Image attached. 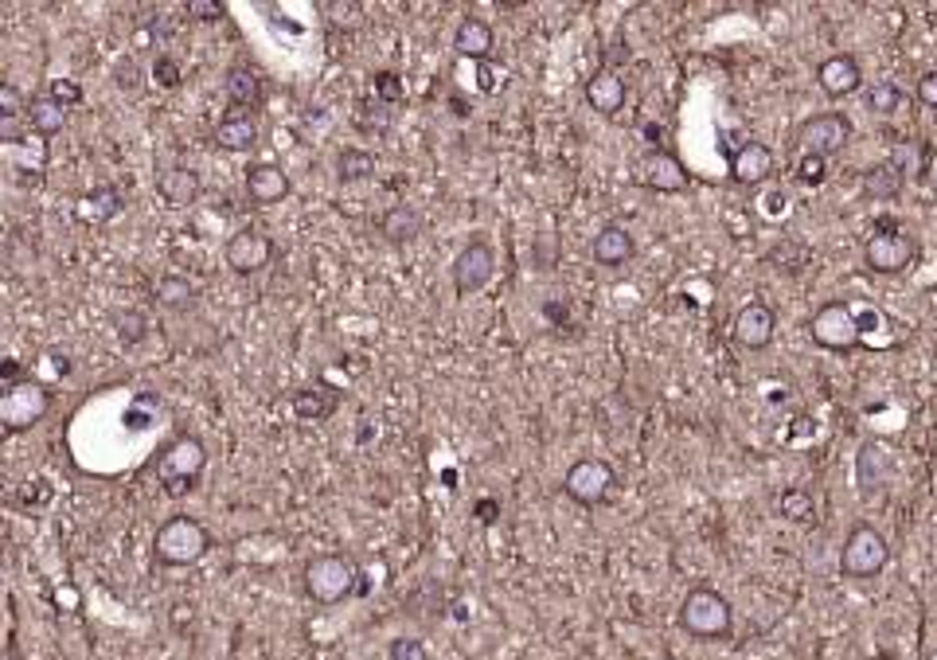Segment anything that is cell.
Masks as SVG:
<instances>
[{
    "label": "cell",
    "mask_w": 937,
    "mask_h": 660,
    "mask_svg": "<svg viewBox=\"0 0 937 660\" xmlns=\"http://www.w3.org/2000/svg\"><path fill=\"white\" fill-rule=\"evenodd\" d=\"M902 184H906V176H902L891 161H879V165H871L863 172V196H867V200H879V204L898 200Z\"/></svg>",
    "instance_id": "cell-29"
},
{
    "label": "cell",
    "mask_w": 937,
    "mask_h": 660,
    "mask_svg": "<svg viewBox=\"0 0 937 660\" xmlns=\"http://www.w3.org/2000/svg\"><path fill=\"white\" fill-rule=\"evenodd\" d=\"M223 94H227V102H231L235 110L258 114V106L266 102V83H262V75H258L254 67L235 63V67H227V75H223Z\"/></svg>",
    "instance_id": "cell-18"
},
{
    "label": "cell",
    "mask_w": 937,
    "mask_h": 660,
    "mask_svg": "<svg viewBox=\"0 0 937 660\" xmlns=\"http://www.w3.org/2000/svg\"><path fill=\"white\" fill-rule=\"evenodd\" d=\"M122 211H125V196H122V188H114V184H98L94 192H82L79 200H75V219H79L82 227H106V223H114Z\"/></svg>",
    "instance_id": "cell-16"
},
{
    "label": "cell",
    "mask_w": 937,
    "mask_h": 660,
    "mask_svg": "<svg viewBox=\"0 0 937 660\" xmlns=\"http://www.w3.org/2000/svg\"><path fill=\"white\" fill-rule=\"evenodd\" d=\"M734 340L742 344V348H750V352H762V348H770L777 336V313L766 305V301H750V305H742L738 313H734Z\"/></svg>",
    "instance_id": "cell-13"
},
{
    "label": "cell",
    "mask_w": 937,
    "mask_h": 660,
    "mask_svg": "<svg viewBox=\"0 0 937 660\" xmlns=\"http://www.w3.org/2000/svg\"><path fill=\"white\" fill-rule=\"evenodd\" d=\"M223 258H227V266H231L235 274H258V270H266V266L274 262V243H270V235H262L258 227H243V231H235V235L227 239Z\"/></svg>",
    "instance_id": "cell-12"
},
{
    "label": "cell",
    "mask_w": 937,
    "mask_h": 660,
    "mask_svg": "<svg viewBox=\"0 0 937 660\" xmlns=\"http://www.w3.org/2000/svg\"><path fill=\"white\" fill-rule=\"evenodd\" d=\"M793 172H797V180H801L805 188H820V184L828 180V161H824V157H809V153H801Z\"/></svg>",
    "instance_id": "cell-34"
},
{
    "label": "cell",
    "mask_w": 937,
    "mask_h": 660,
    "mask_svg": "<svg viewBox=\"0 0 937 660\" xmlns=\"http://www.w3.org/2000/svg\"><path fill=\"white\" fill-rule=\"evenodd\" d=\"M793 141H797V149L801 153H809V157H836L848 141H852V122L844 118V114H836V110H828V114H813V118H805V122L797 125V133H793Z\"/></svg>",
    "instance_id": "cell-9"
},
{
    "label": "cell",
    "mask_w": 937,
    "mask_h": 660,
    "mask_svg": "<svg viewBox=\"0 0 937 660\" xmlns=\"http://www.w3.org/2000/svg\"><path fill=\"white\" fill-rule=\"evenodd\" d=\"M207 551H211V532L196 516H168L153 536V555L161 567H192Z\"/></svg>",
    "instance_id": "cell-1"
},
{
    "label": "cell",
    "mask_w": 937,
    "mask_h": 660,
    "mask_svg": "<svg viewBox=\"0 0 937 660\" xmlns=\"http://www.w3.org/2000/svg\"><path fill=\"white\" fill-rule=\"evenodd\" d=\"M633 250H637L633 231L621 227V223H606V227L594 235V243H590V254H594L598 266H625V262L633 258Z\"/></svg>",
    "instance_id": "cell-23"
},
{
    "label": "cell",
    "mask_w": 937,
    "mask_h": 660,
    "mask_svg": "<svg viewBox=\"0 0 937 660\" xmlns=\"http://www.w3.org/2000/svg\"><path fill=\"white\" fill-rule=\"evenodd\" d=\"M898 106H902V90L895 83H875L867 86V110L875 118H891Z\"/></svg>",
    "instance_id": "cell-33"
},
{
    "label": "cell",
    "mask_w": 937,
    "mask_h": 660,
    "mask_svg": "<svg viewBox=\"0 0 937 660\" xmlns=\"http://www.w3.org/2000/svg\"><path fill=\"white\" fill-rule=\"evenodd\" d=\"M918 102H922L926 110H937V71H926V75L918 79Z\"/></svg>",
    "instance_id": "cell-41"
},
{
    "label": "cell",
    "mask_w": 937,
    "mask_h": 660,
    "mask_svg": "<svg viewBox=\"0 0 937 660\" xmlns=\"http://www.w3.org/2000/svg\"><path fill=\"white\" fill-rule=\"evenodd\" d=\"M914 258H918L914 235H906L895 223H879V227L871 231V239L863 243V262H867L875 274H902Z\"/></svg>",
    "instance_id": "cell-8"
},
{
    "label": "cell",
    "mask_w": 937,
    "mask_h": 660,
    "mask_svg": "<svg viewBox=\"0 0 937 660\" xmlns=\"http://www.w3.org/2000/svg\"><path fill=\"white\" fill-rule=\"evenodd\" d=\"M625 98H629V86H625V79H621L617 71H610V67H602V71H594V75L586 79V102H590V110L602 114V118H617V114L625 110Z\"/></svg>",
    "instance_id": "cell-17"
},
{
    "label": "cell",
    "mask_w": 937,
    "mask_h": 660,
    "mask_svg": "<svg viewBox=\"0 0 937 660\" xmlns=\"http://www.w3.org/2000/svg\"><path fill=\"white\" fill-rule=\"evenodd\" d=\"M473 512H477L481 524H496V520H500V504H496V500H477Z\"/></svg>",
    "instance_id": "cell-43"
},
{
    "label": "cell",
    "mask_w": 937,
    "mask_h": 660,
    "mask_svg": "<svg viewBox=\"0 0 937 660\" xmlns=\"http://www.w3.org/2000/svg\"><path fill=\"white\" fill-rule=\"evenodd\" d=\"M387 660H430V649L418 637H395L387 649Z\"/></svg>",
    "instance_id": "cell-37"
},
{
    "label": "cell",
    "mask_w": 937,
    "mask_h": 660,
    "mask_svg": "<svg viewBox=\"0 0 937 660\" xmlns=\"http://www.w3.org/2000/svg\"><path fill=\"white\" fill-rule=\"evenodd\" d=\"M371 90H375V98H383V102H403V79L395 75V71H375L371 75Z\"/></svg>",
    "instance_id": "cell-36"
},
{
    "label": "cell",
    "mask_w": 937,
    "mask_h": 660,
    "mask_svg": "<svg viewBox=\"0 0 937 660\" xmlns=\"http://www.w3.org/2000/svg\"><path fill=\"white\" fill-rule=\"evenodd\" d=\"M379 231H383V239L391 243V247H407V243H414L418 235H422V211L418 207H391L383 219H379Z\"/></svg>",
    "instance_id": "cell-28"
},
{
    "label": "cell",
    "mask_w": 937,
    "mask_h": 660,
    "mask_svg": "<svg viewBox=\"0 0 937 660\" xmlns=\"http://www.w3.org/2000/svg\"><path fill=\"white\" fill-rule=\"evenodd\" d=\"M809 332H813V344H820L824 352H856L859 344H863L859 313L848 301L820 305L813 313V321H809Z\"/></svg>",
    "instance_id": "cell-6"
},
{
    "label": "cell",
    "mask_w": 937,
    "mask_h": 660,
    "mask_svg": "<svg viewBox=\"0 0 937 660\" xmlns=\"http://www.w3.org/2000/svg\"><path fill=\"white\" fill-rule=\"evenodd\" d=\"M153 79H157V86H164V90H176L180 86V63L172 59V55H157V63H153Z\"/></svg>",
    "instance_id": "cell-40"
},
{
    "label": "cell",
    "mask_w": 937,
    "mask_h": 660,
    "mask_svg": "<svg viewBox=\"0 0 937 660\" xmlns=\"http://www.w3.org/2000/svg\"><path fill=\"white\" fill-rule=\"evenodd\" d=\"M336 403H340V395L325 383H309V387H297L289 395V407L301 422H325L328 414L336 411Z\"/></svg>",
    "instance_id": "cell-26"
},
{
    "label": "cell",
    "mask_w": 937,
    "mask_h": 660,
    "mask_svg": "<svg viewBox=\"0 0 937 660\" xmlns=\"http://www.w3.org/2000/svg\"><path fill=\"white\" fill-rule=\"evenodd\" d=\"M157 188H161V196L172 207H192L200 196H204V180H200V172H196V168H188V165L164 168L161 180H157Z\"/></svg>",
    "instance_id": "cell-24"
},
{
    "label": "cell",
    "mask_w": 937,
    "mask_h": 660,
    "mask_svg": "<svg viewBox=\"0 0 937 660\" xmlns=\"http://www.w3.org/2000/svg\"><path fill=\"white\" fill-rule=\"evenodd\" d=\"M24 122H28V133L36 137H59L67 129V106H59L51 94H40V98H28L24 102Z\"/></svg>",
    "instance_id": "cell-25"
},
{
    "label": "cell",
    "mask_w": 937,
    "mask_h": 660,
    "mask_svg": "<svg viewBox=\"0 0 937 660\" xmlns=\"http://www.w3.org/2000/svg\"><path fill=\"white\" fill-rule=\"evenodd\" d=\"M492 47H496V32H492L489 20H481V16H461V24H457V32H453V51L465 55V59L485 63L492 55Z\"/></svg>",
    "instance_id": "cell-21"
},
{
    "label": "cell",
    "mask_w": 937,
    "mask_h": 660,
    "mask_svg": "<svg viewBox=\"0 0 937 660\" xmlns=\"http://www.w3.org/2000/svg\"><path fill=\"white\" fill-rule=\"evenodd\" d=\"M680 629L692 633L699 641H723L734 629L731 602L715 590V586H695L688 598L680 602Z\"/></svg>",
    "instance_id": "cell-3"
},
{
    "label": "cell",
    "mask_w": 937,
    "mask_h": 660,
    "mask_svg": "<svg viewBox=\"0 0 937 660\" xmlns=\"http://www.w3.org/2000/svg\"><path fill=\"white\" fill-rule=\"evenodd\" d=\"M816 83L828 98H848L863 86V71L852 55H828L820 67H816Z\"/></svg>",
    "instance_id": "cell-20"
},
{
    "label": "cell",
    "mask_w": 937,
    "mask_h": 660,
    "mask_svg": "<svg viewBox=\"0 0 937 660\" xmlns=\"http://www.w3.org/2000/svg\"><path fill=\"white\" fill-rule=\"evenodd\" d=\"M453 289L461 293V297H469V293H481V289L492 282V274H496V250L485 243V239H473V243H465V247L457 250V258H453Z\"/></svg>",
    "instance_id": "cell-11"
},
{
    "label": "cell",
    "mask_w": 937,
    "mask_h": 660,
    "mask_svg": "<svg viewBox=\"0 0 937 660\" xmlns=\"http://www.w3.org/2000/svg\"><path fill=\"white\" fill-rule=\"evenodd\" d=\"M918 149H926V145H898L895 153H891V165L910 180V176H918L922 172V161H918Z\"/></svg>",
    "instance_id": "cell-38"
},
{
    "label": "cell",
    "mask_w": 937,
    "mask_h": 660,
    "mask_svg": "<svg viewBox=\"0 0 937 660\" xmlns=\"http://www.w3.org/2000/svg\"><path fill=\"white\" fill-rule=\"evenodd\" d=\"M0 379H4V387L20 383V360H16V356H4V364H0Z\"/></svg>",
    "instance_id": "cell-44"
},
{
    "label": "cell",
    "mask_w": 937,
    "mask_h": 660,
    "mask_svg": "<svg viewBox=\"0 0 937 660\" xmlns=\"http://www.w3.org/2000/svg\"><path fill=\"white\" fill-rule=\"evenodd\" d=\"M215 145H219L223 153H250V149L258 145V122H254V114H246V110L223 114V122L215 125Z\"/></svg>",
    "instance_id": "cell-22"
},
{
    "label": "cell",
    "mask_w": 937,
    "mask_h": 660,
    "mask_svg": "<svg viewBox=\"0 0 937 660\" xmlns=\"http://www.w3.org/2000/svg\"><path fill=\"white\" fill-rule=\"evenodd\" d=\"M118 336H122V344H141L149 336V317L137 309H125L118 317Z\"/></svg>",
    "instance_id": "cell-35"
},
{
    "label": "cell",
    "mask_w": 937,
    "mask_h": 660,
    "mask_svg": "<svg viewBox=\"0 0 937 660\" xmlns=\"http://www.w3.org/2000/svg\"><path fill=\"white\" fill-rule=\"evenodd\" d=\"M891 563V543L879 528L871 524H856L844 547H840V575L848 578H875L883 575V567Z\"/></svg>",
    "instance_id": "cell-5"
},
{
    "label": "cell",
    "mask_w": 937,
    "mask_h": 660,
    "mask_svg": "<svg viewBox=\"0 0 937 660\" xmlns=\"http://www.w3.org/2000/svg\"><path fill=\"white\" fill-rule=\"evenodd\" d=\"M8 660H20V657H16V653H8Z\"/></svg>",
    "instance_id": "cell-45"
},
{
    "label": "cell",
    "mask_w": 937,
    "mask_h": 660,
    "mask_svg": "<svg viewBox=\"0 0 937 660\" xmlns=\"http://www.w3.org/2000/svg\"><path fill=\"white\" fill-rule=\"evenodd\" d=\"M207 469V450L196 434H180L157 457V481L168 496H188Z\"/></svg>",
    "instance_id": "cell-2"
},
{
    "label": "cell",
    "mask_w": 937,
    "mask_h": 660,
    "mask_svg": "<svg viewBox=\"0 0 937 660\" xmlns=\"http://www.w3.org/2000/svg\"><path fill=\"white\" fill-rule=\"evenodd\" d=\"M613 465L610 461H602V457H582V461H574L571 469H567V477H563V493L571 496L574 504H586V508H594V504H606L613 493Z\"/></svg>",
    "instance_id": "cell-10"
},
{
    "label": "cell",
    "mask_w": 937,
    "mask_h": 660,
    "mask_svg": "<svg viewBox=\"0 0 937 660\" xmlns=\"http://www.w3.org/2000/svg\"><path fill=\"white\" fill-rule=\"evenodd\" d=\"M856 477H859V489H863V493H879V489L891 481V461H887V450H883L879 442L859 446Z\"/></svg>",
    "instance_id": "cell-27"
},
{
    "label": "cell",
    "mask_w": 937,
    "mask_h": 660,
    "mask_svg": "<svg viewBox=\"0 0 937 660\" xmlns=\"http://www.w3.org/2000/svg\"><path fill=\"white\" fill-rule=\"evenodd\" d=\"M371 172H375V153H367V149H344L336 157V176L344 184H360Z\"/></svg>",
    "instance_id": "cell-32"
},
{
    "label": "cell",
    "mask_w": 937,
    "mask_h": 660,
    "mask_svg": "<svg viewBox=\"0 0 937 660\" xmlns=\"http://www.w3.org/2000/svg\"><path fill=\"white\" fill-rule=\"evenodd\" d=\"M188 16H192V20H211V24H215V20H223L227 12H223L219 4H207V0H192V4H188Z\"/></svg>",
    "instance_id": "cell-42"
},
{
    "label": "cell",
    "mask_w": 937,
    "mask_h": 660,
    "mask_svg": "<svg viewBox=\"0 0 937 660\" xmlns=\"http://www.w3.org/2000/svg\"><path fill=\"white\" fill-rule=\"evenodd\" d=\"M47 94H51L59 106H67V110L82 102V86L75 83V79H51V83H47Z\"/></svg>",
    "instance_id": "cell-39"
},
{
    "label": "cell",
    "mask_w": 937,
    "mask_h": 660,
    "mask_svg": "<svg viewBox=\"0 0 937 660\" xmlns=\"http://www.w3.org/2000/svg\"><path fill=\"white\" fill-rule=\"evenodd\" d=\"M641 184L652 188V192H660V196H676V192L688 188V168L680 165L676 153L652 149V153H645V161H641Z\"/></svg>",
    "instance_id": "cell-14"
},
{
    "label": "cell",
    "mask_w": 937,
    "mask_h": 660,
    "mask_svg": "<svg viewBox=\"0 0 937 660\" xmlns=\"http://www.w3.org/2000/svg\"><path fill=\"white\" fill-rule=\"evenodd\" d=\"M47 411H51V395L36 379H20V383L4 387V395H0V426H4V434L32 430Z\"/></svg>",
    "instance_id": "cell-7"
},
{
    "label": "cell",
    "mask_w": 937,
    "mask_h": 660,
    "mask_svg": "<svg viewBox=\"0 0 937 660\" xmlns=\"http://www.w3.org/2000/svg\"><path fill=\"white\" fill-rule=\"evenodd\" d=\"M777 516H781V520H789V524H801V528L816 524L813 493H805V489H785V493L777 496Z\"/></svg>",
    "instance_id": "cell-31"
},
{
    "label": "cell",
    "mask_w": 937,
    "mask_h": 660,
    "mask_svg": "<svg viewBox=\"0 0 937 660\" xmlns=\"http://www.w3.org/2000/svg\"><path fill=\"white\" fill-rule=\"evenodd\" d=\"M246 184V196L254 200V204H282L289 196V188H293V180H289V172L282 165H250L243 176Z\"/></svg>",
    "instance_id": "cell-19"
},
{
    "label": "cell",
    "mask_w": 937,
    "mask_h": 660,
    "mask_svg": "<svg viewBox=\"0 0 937 660\" xmlns=\"http://www.w3.org/2000/svg\"><path fill=\"white\" fill-rule=\"evenodd\" d=\"M774 176V149L766 141H742L731 153V180L742 188H758Z\"/></svg>",
    "instance_id": "cell-15"
},
{
    "label": "cell",
    "mask_w": 937,
    "mask_h": 660,
    "mask_svg": "<svg viewBox=\"0 0 937 660\" xmlns=\"http://www.w3.org/2000/svg\"><path fill=\"white\" fill-rule=\"evenodd\" d=\"M153 297L161 301L164 309H192L200 301V289L192 286L188 278H180V274H164L161 282L153 286Z\"/></svg>",
    "instance_id": "cell-30"
},
{
    "label": "cell",
    "mask_w": 937,
    "mask_h": 660,
    "mask_svg": "<svg viewBox=\"0 0 937 660\" xmlns=\"http://www.w3.org/2000/svg\"><path fill=\"white\" fill-rule=\"evenodd\" d=\"M360 586L364 578L356 571V563L344 555H317L305 563V594L317 606H340L352 594H360Z\"/></svg>",
    "instance_id": "cell-4"
}]
</instances>
